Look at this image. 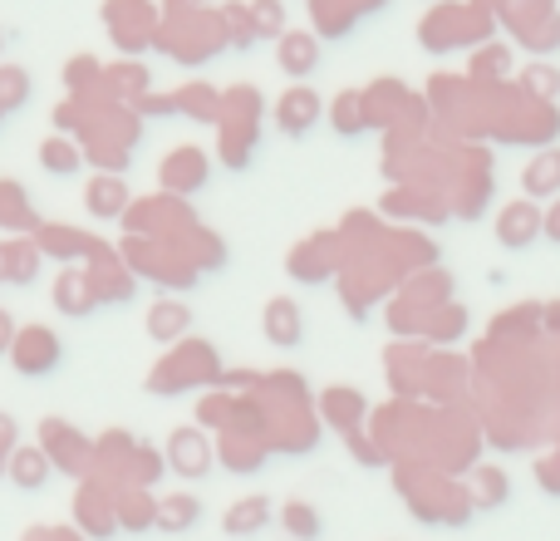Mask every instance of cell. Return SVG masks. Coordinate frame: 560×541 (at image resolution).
<instances>
[{"mask_svg": "<svg viewBox=\"0 0 560 541\" xmlns=\"http://www.w3.org/2000/svg\"><path fill=\"white\" fill-rule=\"evenodd\" d=\"M256 20H261L266 30H276V20H280V5H276V0H261V5H256Z\"/></svg>", "mask_w": 560, "mask_h": 541, "instance_id": "cell-1", "label": "cell"}]
</instances>
